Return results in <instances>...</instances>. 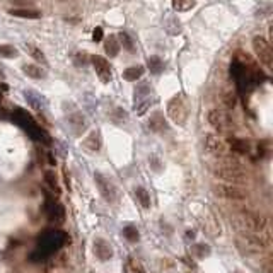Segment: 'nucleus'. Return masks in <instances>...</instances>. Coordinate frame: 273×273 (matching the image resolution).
Masks as SVG:
<instances>
[{
  "mask_svg": "<svg viewBox=\"0 0 273 273\" xmlns=\"http://www.w3.org/2000/svg\"><path fill=\"white\" fill-rule=\"evenodd\" d=\"M210 171L213 176L221 181H227L226 185H244L248 180V173H246L244 166L239 162L237 159L226 155L222 159H215L210 164Z\"/></svg>",
  "mask_w": 273,
  "mask_h": 273,
  "instance_id": "nucleus-1",
  "label": "nucleus"
},
{
  "mask_svg": "<svg viewBox=\"0 0 273 273\" xmlns=\"http://www.w3.org/2000/svg\"><path fill=\"white\" fill-rule=\"evenodd\" d=\"M234 224L239 227V231H249L254 234L270 236V226H268L266 217L261 213L253 212V210H241L239 213L234 215Z\"/></svg>",
  "mask_w": 273,
  "mask_h": 273,
  "instance_id": "nucleus-2",
  "label": "nucleus"
},
{
  "mask_svg": "<svg viewBox=\"0 0 273 273\" xmlns=\"http://www.w3.org/2000/svg\"><path fill=\"white\" fill-rule=\"evenodd\" d=\"M236 243L246 253L261 254L270 248V236L254 234V232H249V231H237Z\"/></svg>",
  "mask_w": 273,
  "mask_h": 273,
  "instance_id": "nucleus-3",
  "label": "nucleus"
},
{
  "mask_svg": "<svg viewBox=\"0 0 273 273\" xmlns=\"http://www.w3.org/2000/svg\"><path fill=\"white\" fill-rule=\"evenodd\" d=\"M203 149L208 155L215 159H222L229 155V145L222 137L215 135V133H207L203 138Z\"/></svg>",
  "mask_w": 273,
  "mask_h": 273,
  "instance_id": "nucleus-4",
  "label": "nucleus"
},
{
  "mask_svg": "<svg viewBox=\"0 0 273 273\" xmlns=\"http://www.w3.org/2000/svg\"><path fill=\"white\" fill-rule=\"evenodd\" d=\"M213 193L219 198L224 200H231V201H244L248 198V191H244L243 188L236 186V185H226V183H215L212 186Z\"/></svg>",
  "mask_w": 273,
  "mask_h": 273,
  "instance_id": "nucleus-5",
  "label": "nucleus"
},
{
  "mask_svg": "<svg viewBox=\"0 0 273 273\" xmlns=\"http://www.w3.org/2000/svg\"><path fill=\"white\" fill-rule=\"evenodd\" d=\"M253 50L254 55L263 65L266 67L268 70H271L273 67V50H271V44L266 38L263 36H254L253 38Z\"/></svg>",
  "mask_w": 273,
  "mask_h": 273,
  "instance_id": "nucleus-6",
  "label": "nucleus"
},
{
  "mask_svg": "<svg viewBox=\"0 0 273 273\" xmlns=\"http://www.w3.org/2000/svg\"><path fill=\"white\" fill-rule=\"evenodd\" d=\"M168 116L171 118L173 123L185 125L188 118V108L186 102L181 96H174L171 101L168 102Z\"/></svg>",
  "mask_w": 273,
  "mask_h": 273,
  "instance_id": "nucleus-7",
  "label": "nucleus"
},
{
  "mask_svg": "<svg viewBox=\"0 0 273 273\" xmlns=\"http://www.w3.org/2000/svg\"><path fill=\"white\" fill-rule=\"evenodd\" d=\"M94 181H96L97 188H99V193L102 195V198L108 201V203H115L118 200V191H116L115 185L108 178H104L101 173H96L94 174Z\"/></svg>",
  "mask_w": 273,
  "mask_h": 273,
  "instance_id": "nucleus-8",
  "label": "nucleus"
},
{
  "mask_svg": "<svg viewBox=\"0 0 273 273\" xmlns=\"http://www.w3.org/2000/svg\"><path fill=\"white\" fill-rule=\"evenodd\" d=\"M91 62L94 65V70H96L97 77L101 79V82L108 84L111 80V65H110V62L106 60V58L97 57V55L91 57Z\"/></svg>",
  "mask_w": 273,
  "mask_h": 273,
  "instance_id": "nucleus-9",
  "label": "nucleus"
},
{
  "mask_svg": "<svg viewBox=\"0 0 273 273\" xmlns=\"http://www.w3.org/2000/svg\"><path fill=\"white\" fill-rule=\"evenodd\" d=\"M208 122L213 128L219 130V132H226L227 128L231 127V120L227 113H224L222 110H212L208 113Z\"/></svg>",
  "mask_w": 273,
  "mask_h": 273,
  "instance_id": "nucleus-10",
  "label": "nucleus"
},
{
  "mask_svg": "<svg viewBox=\"0 0 273 273\" xmlns=\"http://www.w3.org/2000/svg\"><path fill=\"white\" fill-rule=\"evenodd\" d=\"M92 251L97 258L101 259V261H108V259L113 258V248H111V244L108 243V241L101 239V237H96V239H94Z\"/></svg>",
  "mask_w": 273,
  "mask_h": 273,
  "instance_id": "nucleus-11",
  "label": "nucleus"
},
{
  "mask_svg": "<svg viewBox=\"0 0 273 273\" xmlns=\"http://www.w3.org/2000/svg\"><path fill=\"white\" fill-rule=\"evenodd\" d=\"M203 231L207 232L210 237H217L221 236V224L217 222V219L212 215V213H208L207 217H205V222H203Z\"/></svg>",
  "mask_w": 273,
  "mask_h": 273,
  "instance_id": "nucleus-12",
  "label": "nucleus"
},
{
  "mask_svg": "<svg viewBox=\"0 0 273 273\" xmlns=\"http://www.w3.org/2000/svg\"><path fill=\"white\" fill-rule=\"evenodd\" d=\"M120 46H122V43L118 41V36H115V34H110V36L104 39V51L108 53L110 57L118 55Z\"/></svg>",
  "mask_w": 273,
  "mask_h": 273,
  "instance_id": "nucleus-13",
  "label": "nucleus"
},
{
  "mask_svg": "<svg viewBox=\"0 0 273 273\" xmlns=\"http://www.w3.org/2000/svg\"><path fill=\"white\" fill-rule=\"evenodd\" d=\"M84 144V147H86V149H89L91 152H97L101 149V135H99V132H91V135H89L86 140L82 142Z\"/></svg>",
  "mask_w": 273,
  "mask_h": 273,
  "instance_id": "nucleus-14",
  "label": "nucleus"
},
{
  "mask_svg": "<svg viewBox=\"0 0 273 273\" xmlns=\"http://www.w3.org/2000/svg\"><path fill=\"white\" fill-rule=\"evenodd\" d=\"M190 254L191 256H195L196 259H205V258L210 256V248L203 243H196V244L191 246Z\"/></svg>",
  "mask_w": 273,
  "mask_h": 273,
  "instance_id": "nucleus-15",
  "label": "nucleus"
},
{
  "mask_svg": "<svg viewBox=\"0 0 273 273\" xmlns=\"http://www.w3.org/2000/svg\"><path fill=\"white\" fill-rule=\"evenodd\" d=\"M229 149L236 154H248L249 152V144L243 138H232L231 144H229Z\"/></svg>",
  "mask_w": 273,
  "mask_h": 273,
  "instance_id": "nucleus-16",
  "label": "nucleus"
},
{
  "mask_svg": "<svg viewBox=\"0 0 273 273\" xmlns=\"http://www.w3.org/2000/svg\"><path fill=\"white\" fill-rule=\"evenodd\" d=\"M149 128L152 130V132H162V130L166 128V122H164V116L160 113H154L150 116L149 120Z\"/></svg>",
  "mask_w": 273,
  "mask_h": 273,
  "instance_id": "nucleus-17",
  "label": "nucleus"
},
{
  "mask_svg": "<svg viewBox=\"0 0 273 273\" xmlns=\"http://www.w3.org/2000/svg\"><path fill=\"white\" fill-rule=\"evenodd\" d=\"M125 271L127 273H145V268L142 265V261H138L137 258H128L127 265H125Z\"/></svg>",
  "mask_w": 273,
  "mask_h": 273,
  "instance_id": "nucleus-18",
  "label": "nucleus"
},
{
  "mask_svg": "<svg viewBox=\"0 0 273 273\" xmlns=\"http://www.w3.org/2000/svg\"><path fill=\"white\" fill-rule=\"evenodd\" d=\"M198 0H173V9L178 12H186L196 6Z\"/></svg>",
  "mask_w": 273,
  "mask_h": 273,
  "instance_id": "nucleus-19",
  "label": "nucleus"
},
{
  "mask_svg": "<svg viewBox=\"0 0 273 273\" xmlns=\"http://www.w3.org/2000/svg\"><path fill=\"white\" fill-rule=\"evenodd\" d=\"M144 75V67L142 65H137V67H130L123 72V77L127 80H137Z\"/></svg>",
  "mask_w": 273,
  "mask_h": 273,
  "instance_id": "nucleus-20",
  "label": "nucleus"
},
{
  "mask_svg": "<svg viewBox=\"0 0 273 273\" xmlns=\"http://www.w3.org/2000/svg\"><path fill=\"white\" fill-rule=\"evenodd\" d=\"M11 16H14V17H28V19H38L39 12L38 11H31V9H12Z\"/></svg>",
  "mask_w": 273,
  "mask_h": 273,
  "instance_id": "nucleus-21",
  "label": "nucleus"
},
{
  "mask_svg": "<svg viewBox=\"0 0 273 273\" xmlns=\"http://www.w3.org/2000/svg\"><path fill=\"white\" fill-rule=\"evenodd\" d=\"M22 70H24V74L28 75V77H33V79L44 77V72L41 70V67H38V65H33V64L24 65V67H22Z\"/></svg>",
  "mask_w": 273,
  "mask_h": 273,
  "instance_id": "nucleus-22",
  "label": "nucleus"
},
{
  "mask_svg": "<svg viewBox=\"0 0 273 273\" xmlns=\"http://www.w3.org/2000/svg\"><path fill=\"white\" fill-rule=\"evenodd\" d=\"M135 196H137V200L140 201V205L144 208H150V195H149V191L145 190V188H137L135 190Z\"/></svg>",
  "mask_w": 273,
  "mask_h": 273,
  "instance_id": "nucleus-23",
  "label": "nucleus"
},
{
  "mask_svg": "<svg viewBox=\"0 0 273 273\" xmlns=\"http://www.w3.org/2000/svg\"><path fill=\"white\" fill-rule=\"evenodd\" d=\"M222 102H224V106H226L227 110H234V106H236V94L232 92V91L224 92Z\"/></svg>",
  "mask_w": 273,
  "mask_h": 273,
  "instance_id": "nucleus-24",
  "label": "nucleus"
},
{
  "mask_svg": "<svg viewBox=\"0 0 273 273\" xmlns=\"http://www.w3.org/2000/svg\"><path fill=\"white\" fill-rule=\"evenodd\" d=\"M123 236L127 237L130 243H137V241L140 239V237H138V231L133 226H127V227H125V229H123Z\"/></svg>",
  "mask_w": 273,
  "mask_h": 273,
  "instance_id": "nucleus-25",
  "label": "nucleus"
},
{
  "mask_svg": "<svg viewBox=\"0 0 273 273\" xmlns=\"http://www.w3.org/2000/svg\"><path fill=\"white\" fill-rule=\"evenodd\" d=\"M0 57L2 58H16L17 57V50L11 44H2L0 46Z\"/></svg>",
  "mask_w": 273,
  "mask_h": 273,
  "instance_id": "nucleus-26",
  "label": "nucleus"
},
{
  "mask_svg": "<svg viewBox=\"0 0 273 273\" xmlns=\"http://www.w3.org/2000/svg\"><path fill=\"white\" fill-rule=\"evenodd\" d=\"M127 111L122 110V108H115V113L111 115V120L116 123V125H122L123 122H127Z\"/></svg>",
  "mask_w": 273,
  "mask_h": 273,
  "instance_id": "nucleus-27",
  "label": "nucleus"
},
{
  "mask_svg": "<svg viewBox=\"0 0 273 273\" xmlns=\"http://www.w3.org/2000/svg\"><path fill=\"white\" fill-rule=\"evenodd\" d=\"M162 67H164V64L159 60L157 57H150L149 58V69H150L152 74H159L160 70H162Z\"/></svg>",
  "mask_w": 273,
  "mask_h": 273,
  "instance_id": "nucleus-28",
  "label": "nucleus"
},
{
  "mask_svg": "<svg viewBox=\"0 0 273 273\" xmlns=\"http://www.w3.org/2000/svg\"><path fill=\"white\" fill-rule=\"evenodd\" d=\"M28 50H29L31 55H33V58H36L38 62H43V64H46V60H44L43 51H39L38 48H34V46H28Z\"/></svg>",
  "mask_w": 273,
  "mask_h": 273,
  "instance_id": "nucleus-29",
  "label": "nucleus"
},
{
  "mask_svg": "<svg viewBox=\"0 0 273 273\" xmlns=\"http://www.w3.org/2000/svg\"><path fill=\"white\" fill-rule=\"evenodd\" d=\"M149 162H150V168L154 169L155 173H159L160 171V168H162V164H160V160L155 157V155H152V157L149 159Z\"/></svg>",
  "mask_w": 273,
  "mask_h": 273,
  "instance_id": "nucleus-30",
  "label": "nucleus"
},
{
  "mask_svg": "<svg viewBox=\"0 0 273 273\" xmlns=\"http://www.w3.org/2000/svg\"><path fill=\"white\" fill-rule=\"evenodd\" d=\"M46 180H48V185H50L51 190H57L58 191V183H57V178L53 176V173H50V171L46 173Z\"/></svg>",
  "mask_w": 273,
  "mask_h": 273,
  "instance_id": "nucleus-31",
  "label": "nucleus"
},
{
  "mask_svg": "<svg viewBox=\"0 0 273 273\" xmlns=\"http://www.w3.org/2000/svg\"><path fill=\"white\" fill-rule=\"evenodd\" d=\"M188 273H195V271H188Z\"/></svg>",
  "mask_w": 273,
  "mask_h": 273,
  "instance_id": "nucleus-32",
  "label": "nucleus"
}]
</instances>
